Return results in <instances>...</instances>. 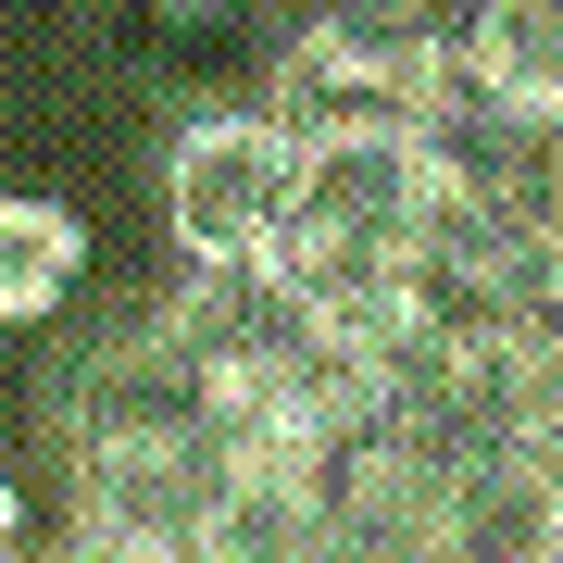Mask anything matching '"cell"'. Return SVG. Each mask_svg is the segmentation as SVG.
I'll list each match as a JSON object with an SVG mask.
<instances>
[{"label":"cell","mask_w":563,"mask_h":563,"mask_svg":"<svg viewBox=\"0 0 563 563\" xmlns=\"http://www.w3.org/2000/svg\"><path fill=\"white\" fill-rule=\"evenodd\" d=\"M288 176H301V139H288L263 101H213L176 125L163 151V239H176V276H263L288 213Z\"/></svg>","instance_id":"cell-3"},{"label":"cell","mask_w":563,"mask_h":563,"mask_svg":"<svg viewBox=\"0 0 563 563\" xmlns=\"http://www.w3.org/2000/svg\"><path fill=\"white\" fill-rule=\"evenodd\" d=\"M263 113L288 139H376L451 113V13L439 0H313L263 51Z\"/></svg>","instance_id":"cell-2"},{"label":"cell","mask_w":563,"mask_h":563,"mask_svg":"<svg viewBox=\"0 0 563 563\" xmlns=\"http://www.w3.org/2000/svg\"><path fill=\"white\" fill-rule=\"evenodd\" d=\"M88 301V213L51 188H0V325L38 339Z\"/></svg>","instance_id":"cell-5"},{"label":"cell","mask_w":563,"mask_h":563,"mask_svg":"<svg viewBox=\"0 0 563 563\" xmlns=\"http://www.w3.org/2000/svg\"><path fill=\"white\" fill-rule=\"evenodd\" d=\"M25 539V488H13V463H0V551Z\"/></svg>","instance_id":"cell-7"},{"label":"cell","mask_w":563,"mask_h":563,"mask_svg":"<svg viewBox=\"0 0 563 563\" xmlns=\"http://www.w3.org/2000/svg\"><path fill=\"white\" fill-rule=\"evenodd\" d=\"M439 251H451V151H439V125H376V139H301V176H288L263 276L339 351H363L439 288Z\"/></svg>","instance_id":"cell-1"},{"label":"cell","mask_w":563,"mask_h":563,"mask_svg":"<svg viewBox=\"0 0 563 563\" xmlns=\"http://www.w3.org/2000/svg\"><path fill=\"white\" fill-rule=\"evenodd\" d=\"M526 339H539V376H563V276H551V301H539V325H526Z\"/></svg>","instance_id":"cell-6"},{"label":"cell","mask_w":563,"mask_h":563,"mask_svg":"<svg viewBox=\"0 0 563 563\" xmlns=\"http://www.w3.org/2000/svg\"><path fill=\"white\" fill-rule=\"evenodd\" d=\"M451 13V101L563 139V0H439Z\"/></svg>","instance_id":"cell-4"}]
</instances>
